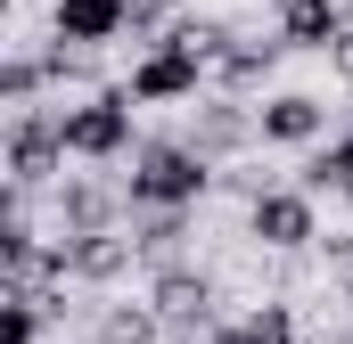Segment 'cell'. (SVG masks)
I'll use <instances>...</instances> for the list:
<instances>
[{
  "mask_svg": "<svg viewBox=\"0 0 353 344\" xmlns=\"http://www.w3.org/2000/svg\"><path fill=\"white\" fill-rule=\"evenodd\" d=\"M132 115H140V98L123 83L90 90L74 107H58V131H66V156L74 164H123L132 156Z\"/></svg>",
  "mask_w": 353,
  "mask_h": 344,
  "instance_id": "obj_3",
  "label": "cell"
},
{
  "mask_svg": "<svg viewBox=\"0 0 353 344\" xmlns=\"http://www.w3.org/2000/svg\"><path fill=\"white\" fill-rule=\"evenodd\" d=\"M214 58H222V33H214V25H165V33L132 58L123 90H132L140 107H181V98L214 90Z\"/></svg>",
  "mask_w": 353,
  "mask_h": 344,
  "instance_id": "obj_1",
  "label": "cell"
},
{
  "mask_svg": "<svg viewBox=\"0 0 353 344\" xmlns=\"http://www.w3.org/2000/svg\"><path fill=\"white\" fill-rule=\"evenodd\" d=\"M279 50H288V41H222V58H214V83H222V90H255V83H271Z\"/></svg>",
  "mask_w": 353,
  "mask_h": 344,
  "instance_id": "obj_10",
  "label": "cell"
},
{
  "mask_svg": "<svg viewBox=\"0 0 353 344\" xmlns=\"http://www.w3.org/2000/svg\"><path fill=\"white\" fill-rule=\"evenodd\" d=\"M321 344H353V336H321Z\"/></svg>",
  "mask_w": 353,
  "mask_h": 344,
  "instance_id": "obj_14",
  "label": "cell"
},
{
  "mask_svg": "<svg viewBox=\"0 0 353 344\" xmlns=\"http://www.w3.org/2000/svg\"><path fill=\"white\" fill-rule=\"evenodd\" d=\"M214 156L197 140H148L132 148V172H123V205L132 213H197L214 197Z\"/></svg>",
  "mask_w": 353,
  "mask_h": 344,
  "instance_id": "obj_2",
  "label": "cell"
},
{
  "mask_svg": "<svg viewBox=\"0 0 353 344\" xmlns=\"http://www.w3.org/2000/svg\"><path fill=\"white\" fill-rule=\"evenodd\" d=\"M247 238H255L263 255H304V246L321 238L312 189H304V180H296V189H255V197H247Z\"/></svg>",
  "mask_w": 353,
  "mask_h": 344,
  "instance_id": "obj_5",
  "label": "cell"
},
{
  "mask_svg": "<svg viewBox=\"0 0 353 344\" xmlns=\"http://www.w3.org/2000/svg\"><path fill=\"white\" fill-rule=\"evenodd\" d=\"M132 33V0H50V41L58 50H115Z\"/></svg>",
  "mask_w": 353,
  "mask_h": 344,
  "instance_id": "obj_6",
  "label": "cell"
},
{
  "mask_svg": "<svg viewBox=\"0 0 353 344\" xmlns=\"http://www.w3.org/2000/svg\"><path fill=\"white\" fill-rule=\"evenodd\" d=\"M279 41L288 50H337L345 41V0H279Z\"/></svg>",
  "mask_w": 353,
  "mask_h": 344,
  "instance_id": "obj_9",
  "label": "cell"
},
{
  "mask_svg": "<svg viewBox=\"0 0 353 344\" xmlns=\"http://www.w3.org/2000/svg\"><path fill=\"white\" fill-rule=\"evenodd\" d=\"M312 197L321 189H345L353 180V131H337V140H321V148H304V172H296Z\"/></svg>",
  "mask_w": 353,
  "mask_h": 344,
  "instance_id": "obj_12",
  "label": "cell"
},
{
  "mask_svg": "<svg viewBox=\"0 0 353 344\" xmlns=\"http://www.w3.org/2000/svg\"><path fill=\"white\" fill-rule=\"evenodd\" d=\"M255 140L263 148H321L329 140V107L312 90H271L263 107H255Z\"/></svg>",
  "mask_w": 353,
  "mask_h": 344,
  "instance_id": "obj_7",
  "label": "cell"
},
{
  "mask_svg": "<svg viewBox=\"0 0 353 344\" xmlns=\"http://www.w3.org/2000/svg\"><path fill=\"white\" fill-rule=\"evenodd\" d=\"M337 197H345V205H353V180H345V189H337Z\"/></svg>",
  "mask_w": 353,
  "mask_h": 344,
  "instance_id": "obj_13",
  "label": "cell"
},
{
  "mask_svg": "<svg viewBox=\"0 0 353 344\" xmlns=\"http://www.w3.org/2000/svg\"><path fill=\"white\" fill-rule=\"evenodd\" d=\"M74 164L66 156V131H58V107H8V189L33 197L41 180Z\"/></svg>",
  "mask_w": 353,
  "mask_h": 344,
  "instance_id": "obj_4",
  "label": "cell"
},
{
  "mask_svg": "<svg viewBox=\"0 0 353 344\" xmlns=\"http://www.w3.org/2000/svg\"><path fill=\"white\" fill-rule=\"evenodd\" d=\"M50 328V295L33 279H8V303H0V344H41Z\"/></svg>",
  "mask_w": 353,
  "mask_h": 344,
  "instance_id": "obj_11",
  "label": "cell"
},
{
  "mask_svg": "<svg viewBox=\"0 0 353 344\" xmlns=\"http://www.w3.org/2000/svg\"><path fill=\"white\" fill-rule=\"evenodd\" d=\"M148 312H157V320H165V328H214V287H205V279H197V270H157V287H148Z\"/></svg>",
  "mask_w": 353,
  "mask_h": 344,
  "instance_id": "obj_8",
  "label": "cell"
}]
</instances>
